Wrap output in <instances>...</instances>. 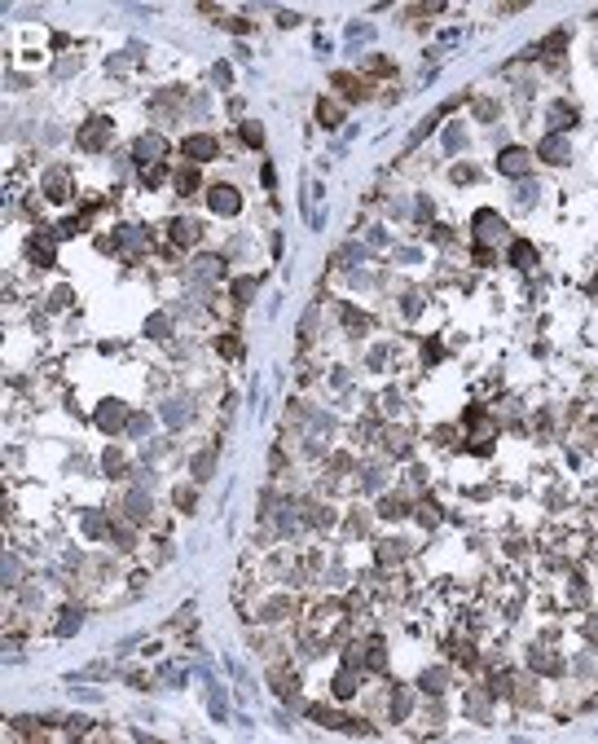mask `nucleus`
Returning <instances> with one entry per match:
<instances>
[{
	"label": "nucleus",
	"instance_id": "f257e3e1",
	"mask_svg": "<svg viewBox=\"0 0 598 744\" xmlns=\"http://www.w3.org/2000/svg\"><path fill=\"white\" fill-rule=\"evenodd\" d=\"M207 207L216 212V216H238V207H242V194H238L233 185H211Z\"/></svg>",
	"mask_w": 598,
	"mask_h": 744
},
{
	"label": "nucleus",
	"instance_id": "f03ea898",
	"mask_svg": "<svg viewBox=\"0 0 598 744\" xmlns=\"http://www.w3.org/2000/svg\"><path fill=\"white\" fill-rule=\"evenodd\" d=\"M506 234V221H501L497 212H475V238H480V247H488V243H497V238Z\"/></svg>",
	"mask_w": 598,
	"mask_h": 744
},
{
	"label": "nucleus",
	"instance_id": "7ed1b4c3",
	"mask_svg": "<svg viewBox=\"0 0 598 744\" xmlns=\"http://www.w3.org/2000/svg\"><path fill=\"white\" fill-rule=\"evenodd\" d=\"M528 167H532V154L523 146H506L497 154V172H506V176H523Z\"/></svg>",
	"mask_w": 598,
	"mask_h": 744
},
{
	"label": "nucleus",
	"instance_id": "20e7f679",
	"mask_svg": "<svg viewBox=\"0 0 598 744\" xmlns=\"http://www.w3.org/2000/svg\"><path fill=\"white\" fill-rule=\"evenodd\" d=\"M216 150H220V146H216V137H211V133H194V137L181 141V154H185V159H202V163H207V159H216Z\"/></svg>",
	"mask_w": 598,
	"mask_h": 744
},
{
	"label": "nucleus",
	"instance_id": "39448f33",
	"mask_svg": "<svg viewBox=\"0 0 598 744\" xmlns=\"http://www.w3.org/2000/svg\"><path fill=\"white\" fill-rule=\"evenodd\" d=\"M106 141H110V119H93V124H84V133H79L84 150H102Z\"/></svg>",
	"mask_w": 598,
	"mask_h": 744
},
{
	"label": "nucleus",
	"instance_id": "423d86ee",
	"mask_svg": "<svg viewBox=\"0 0 598 744\" xmlns=\"http://www.w3.org/2000/svg\"><path fill=\"white\" fill-rule=\"evenodd\" d=\"M537 159H546V163H568L572 159V150H568V141L559 137V133H550L541 146H537Z\"/></svg>",
	"mask_w": 598,
	"mask_h": 744
},
{
	"label": "nucleus",
	"instance_id": "0eeeda50",
	"mask_svg": "<svg viewBox=\"0 0 598 744\" xmlns=\"http://www.w3.org/2000/svg\"><path fill=\"white\" fill-rule=\"evenodd\" d=\"M510 265L528 273V269L537 265V247H532V243H515V247H510Z\"/></svg>",
	"mask_w": 598,
	"mask_h": 744
},
{
	"label": "nucleus",
	"instance_id": "6e6552de",
	"mask_svg": "<svg viewBox=\"0 0 598 744\" xmlns=\"http://www.w3.org/2000/svg\"><path fill=\"white\" fill-rule=\"evenodd\" d=\"M97 423H102L106 431H115L119 423H124V405H119V401H106L102 410H97Z\"/></svg>",
	"mask_w": 598,
	"mask_h": 744
},
{
	"label": "nucleus",
	"instance_id": "1a4fd4ad",
	"mask_svg": "<svg viewBox=\"0 0 598 744\" xmlns=\"http://www.w3.org/2000/svg\"><path fill=\"white\" fill-rule=\"evenodd\" d=\"M163 150H167L163 137H141V141H137V159H150V163H154V159H163Z\"/></svg>",
	"mask_w": 598,
	"mask_h": 744
},
{
	"label": "nucleus",
	"instance_id": "9d476101",
	"mask_svg": "<svg viewBox=\"0 0 598 744\" xmlns=\"http://www.w3.org/2000/svg\"><path fill=\"white\" fill-rule=\"evenodd\" d=\"M31 260H40L44 269H53V238L40 234V243H31Z\"/></svg>",
	"mask_w": 598,
	"mask_h": 744
},
{
	"label": "nucleus",
	"instance_id": "9b49d317",
	"mask_svg": "<svg viewBox=\"0 0 598 744\" xmlns=\"http://www.w3.org/2000/svg\"><path fill=\"white\" fill-rule=\"evenodd\" d=\"M563 49H568V35H563V31H550L537 53H541V57H554V53H563Z\"/></svg>",
	"mask_w": 598,
	"mask_h": 744
},
{
	"label": "nucleus",
	"instance_id": "f8f14e48",
	"mask_svg": "<svg viewBox=\"0 0 598 744\" xmlns=\"http://www.w3.org/2000/svg\"><path fill=\"white\" fill-rule=\"evenodd\" d=\"M194 269H198V278H220V273H224V260H220V256H198Z\"/></svg>",
	"mask_w": 598,
	"mask_h": 744
},
{
	"label": "nucleus",
	"instance_id": "ddd939ff",
	"mask_svg": "<svg viewBox=\"0 0 598 744\" xmlns=\"http://www.w3.org/2000/svg\"><path fill=\"white\" fill-rule=\"evenodd\" d=\"M194 238H198L194 221H172V243H194Z\"/></svg>",
	"mask_w": 598,
	"mask_h": 744
},
{
	"label": "nucleus",
	"instance_id": "4468645a",
	"mask_svg": "<svg viewBox=\"0 0 598 744\" xmlns=\"http://www.w3.org/2000/svg\"><path fill=\"white\" fill-rule=\"evenodd\" d=\"M317 119H321V124H326V128H339L343 111H339V106H334V102H317Z\"/></svg>",
	"mask_w": 598,
	"mask_h": 744
},
{
	"label": "nucleus",
	"instance_id": "2eb2a0df",
	"mask_svg": "<svg viewBox=\"0 0 598 744\" xmlns=\"http://www.w3.org/2000/svg\"><path fill=\"white\" fill-rule=\"evenodd\" d=\"M352 691H356V678L348 674V669H343V674H339V678H334V696H339V700H348V696H352Z\"/></svg>",
	"mask_w": 598,
	"mask_h": 744
},
{
	"label": "nucleus",
	"instance_id": "dca6fc26",
	"mask_svg": "<svg viewBox=\"0 0 598 744\" xmlns=\"http://www.w3.org/2000/svg\"><path fill=\"white\" fill-rule=\"evenodd\" d=\"M405 714H409V691H396V700H392V723H401Z\"/></svg>",
	"mask_w": 598,
	"mask_h": 744
},
{
	"label": "nucleus",
	"instance_id": "f3484780",
	"mask_svg": "<svg viewBox=\"0 0 598 744\" xmlns=\"http://www.w3.org/2000/svg\"><path fill=\"white\" fill-rule=\"evenodd\" d=\"M176 189H181V194H189V189H198V172H194V167H185V172L176 176Z\"/></svg>",
	"mask_w": 598,
	"mask_h": 744
},
{
	"label": "nucleus",
	"instance_id": "a211bd4d",
	"mask_svg": "<svg viewBox=\"0 0 598 744\" xmlns=\"http://www.w3.org/2000/svg\"><path fill=\"white\" fill-rule=\"evenodd\" d=\"M211 467H216V458H211V454H198V458H194V476H198V480H207V476H211Z\"/></svg>",
	"mask_w": 598,
	"mask_h": 744
},
{
	"label": "nucleus",
	"instance_id": "6ab92c4d",
	"mask_svg": "<svg viewBox=\"0 0 598 744\" xmlns=\"http://www.w3.org/2000/svg\"><path fill=\"white\" fill-rule=\"evenodd\" d=\"M423 687H432V696H440V687H445V669H427Z\"/></svg>",
	"mask_w": 598,
	"mask_h": 744
},
{
	"label": "nucleus",
	"instance_id": "aec40b11",
	"mask_svg": "<svg viewBox=\"0 0 598 744\" xmlns=\"http://www.w3.org/2000/svg\"><path fill=\"white\" fill-rule=\"evenodd\" d=\"M242 141H247V146H264V133H260V124H242Z\"/></svg>",
	"mask_w": 598,
	"mask_h": 744
},
{
	"label": "nucleus",
	"instance_id": "412c9836",
	"mask_svg": "<svg viewBox=\"0 0 598 744\" xmlns=\"http://www.w3.org/2000/svg\"><path fill=\"white\" fill-rule=\"evenodd\" d=\"M233 295H238V299H242V304H247V299H251V295H255V282H251V278H242V282H233Z\"/></svg>",
	"mask_w": 598,
	"mask_h": 744
},
{
	"label": "nucleus",
	"instance_id": "4be33fe9",
	"mask_svg": "<svg viewBox=\"0 0 598 744\" xmlns=\"http://www.w3.org/2000/svg\"><path fill=\"white\" fill-rule=\"evenodd\" d=\"M220 353H224V357H238V353H242V348H238V335H220Z\"/></svg>",
	"mask_w": 598,
	"mask_h": 744
},
{
	"label": "nucleus",
	"instance_id": "5701e85b",
	"mask_svg": "<svg viewBox=\"0 0 598 744\" xmlns=\"http://www.w3.org/2000/svg\"><path fill=\"white\" fill-rule=\"evenodd\" d=\"M515 198H519V207H532V203H537V185H519Z\"/></svg>",
	"mask_w": 598,
	"mask_h": 744
},
{
	"label": "nucleus",
	"instance_id": "b1692460",
	"mask_svg": "<svg viewBox=\"0 0 598 744\" xmlns=\"http://www.w3.org/2000/svg\"><path fill=\"white\" fill-rule=\"evenodd\" d=\"M167 423H185V405H176V401L167 405Z\"/></svg>",
	"mask_w": 598,
	"mask_h": 744
}]
</instances>
